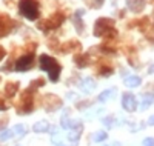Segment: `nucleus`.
I'll return each instance as SVG.
<instances>
[{
	"instance_id": "nucleus-1",
	"label": "nucleus",
	"mask_w": 154,
	"mask_h": 146,
	"mask_svg": "<svg viewBox=\"0 0 154 146\" xmlns=\"http://www.w3.org/2000/svg\"><path fill=\"white\" fill-rule=\"evenodd\" d=\"M38 60H40V69L48 72L49 80L51 82H57L59 77H60V71H62V66L59 65V62L56 59H53V57L46 56V54H42Z\"/></svg>"
},
{
	"instance_id": "nucleus-2",
	"label": "nucleus",
	"mask_w": 154,
	"mask_h": 146,
	"mask_svg": "<svg viewBox=\"0 0 154 146\" xmlns=\"http://www.w3.org/2000/svg\"><path fill=\"white\" fill-rule=\"evenodd\" d=\"M94 35L96 37H108V38L116 37L117 35V31L114 29V20L99 19L94 25Z\"/></svg>"
},
{
	"instance_id": "nucleus-3",
	"label": "nucleus",
	"mask_w": 154,
	"mask_h": 146,
	"mask_svg": "<svg viewBox=\"0 0 154 146\" xmlns=\"http://www.w3.org/2000/svg\"><path fill=\"white\" fill-rule=\"evenodd\" d=\"M19 11L23 17L28 20H37L38 19V3L37 0H20L19 2Z\"/></svg>"
},
{
	"instance_id": "nucleus-4",
	"label": "nucleus",
	"mask_w": 154,
	"mask_h": 146,
	"mask_svg": "<svg viewBox=\"0 0 154 146\" xmlns=\"http://www.w3.org/2000/svg\"><path fill=\"white\" fill-rule=\"evenodd\" d=\"M32 105H34V99H32V89L25 91L22 97H20V103L17 105L19 114H29L32 111Z\"/></svg>"
},
{
	"instance_id": "nucleus-5",
	"label": "nucleus",
	"mask_w": 154,
	"mask_h": 146,
	"mask_svg": "<svg viewBox=\"0 0 154 146\" xmlns=\"http://www.w3.org/2000/svg\"><path fill=\"white\" fill-rule=\"evenodd\" d=\"M63 22H65V16H63L62 12H54L49 19H46L45 22H42L40 25H38V28H42L45 31L46 29H54V28H57V26H60Z\"/></svg>"
},
{
	"instance_id": "nucleus-6",
	"label": "nucleus",
	"mask_w": 154,
	"mask_h": 146,
	"mask_svg": "<svg viewBox=\"0 0 154 146\" xmlns=\"http://www.w3.org/2000/svg\"><path fill=\"white\" fill-rule=\"evenodd\" d=\"M122 106L128 112H134L137 109V100L131 92H125V94L122 96Z\"/></svg>"
},
{
	"instance_id": "nucleus-7",
	"label": "nucleus",
	"mask_w": 154,
	"mask_h": 146,
	"mask_svg": "<svg viewBox=\"0 0 154 146\" xmlns=\"http://www.w3.org/2000/svg\"><path fill=\"white\" fill-rule=\"evenodd\" d=\"M32 65H34V54L22 56V57L16 62V71H28Z\"/></svg>"
},
{
	"instance_id": "nucleus-8",
	"label": "nucleus",
	"mask_w": 154,
	"mask_h": 146,
	"mask_svg": "<svg viewBox=\"0 0 154 146\" xmlns=\"http://www.w3.org/2000/svg\"><path fill=\"white\" fill-rule=\"evenodd\" d=\"M43 106L48 109V111H56V109H59L60 106H62V100L59 99V97H56V96H46L45 99H43Z\"/></svg>"
},
{
	"instance_id": "nucleus-9",
	"label": "nucleus",
	"mask_w": 154,
	"mask_h": 146,
	"mask_svg": "<svg viewBox=\"0 0 154 146\" xmlns=\"http://www.w3.org/2000/svg\"><path fill=\"white\" fill-rule=\"evenodd\" d=\"M60 123H62V128H65V129H72V128H77L80 125V122H75V120H71V118H69L68 109H65V112H63Z\"/></svg>"
},
{
	"instance_id": "nucleus-10",
	"label": "nucleus",
	"mask_w": 154,
	"mask_h": 146,
	"mask_svg": "<svg viewBox=\"0 0 154 146\" xmlns=\"http://www.w3.org/2000/svg\"><path fill=\"white\" fill-rule=\"evenodd\" d=\"M82 129H83V125L80 123L77 128H72L71 129V132H69V135H68V140L72 143V144H77L79 143V138H80V132H82Z\"/></svg>"
},
{
	"instance_id": "nucleus-11",
	"label": "nucleus",
	"mask_w": 154,
	"mask_h": 146,
	"mask_svg": "<svg viewBox=\"0 0 154 146\" xmlns=\"http://www.w3.org/2000/svg\"><path fill=\"white\" fill-rule=\"evenodd\" d=\"M94 89H96V82L93 80V78L86 77L82 82V91L85 92V94H89V92H93Z\"/></svg>"
},
{
	"instance_id": "nucleus-12",
	"label": "nucleus",
	"mask_w": 154,
	"mask_h": 146,
	"mask_svg": "<svg viewBox=\"0 0 154 146\" xmlns=\"http://www.w3.org/2000/svg\"><path fill=\"white\" fill-rule=\"evenodd\" d=\"M11 29V22L6 17H0V37L6 35Z\"/></svg>"
},
{
	"instance_id": "nucleus-13",
	"label": "nucleus",
	"mask_w": 154,
	"mask_h": 146,
	"mask_svg": "<svg viewBox=\"0 0 154 146\" xmlns=\"http://www.w3.org/2000/svg\"><path fill=\"white\" fill-rule=\"evenodd\" d=\"M116 94H117V89H116V88L106 89V91H103V92H102V94L99 96V102H108V100L112 99Z\"/></svg>"
},
{
	"instance_id": "nucleus-14",
	"label": "nucleus",
	"mask_w": 154,
	"mask_h": 146,
	"mask_svg": "<svg viewBox=\"0 0 154 146\" xmlns=\"http://www.w3.org/2000/svg\"><path fill=\"white\" fill-rule=\"evenodd\" d=\"M140 83H142V78L136 77V75H131V77H126V78H125V85H126L128 88H136V86H139Z\"/></svg>"
},
{
	"instance_id": "nucleus-15",
	"label": "nucleus",
	"mask_w": 154,
	"mask_h": 146,
	"mask_svg": "<svg viewBox=\"0 0 154 146\" xmlns=\"http://www.w3.org/2000/svg\"><path fill=\"white\" fill-rule=\"evenodd\" d=\"M74 62H75V65L79 66V68H85V66L88 65V62H89V56H88V54L75 56V57H74Z\"/></svg>"
},
{
	"instance_id": "nucleus-16",
	"label": "nucleus",
	"mask_w": 154,
	"mask_h": 146,
	"mask_svg": "<svg viewBox=\"0 0 154 146\" xmlns=\"http://www.w3.org/2000/svg\"><path fill=\"white\" fill-rule=\"evenodd\" d=\"M152 103H154V96H151V94H145L143 99H142V105H140V109L145 111L146 108H149Z\"/></svg>"
},
{
	"instance_id": "nucleus-17",
	"label": "nucleus",
	"mask_w": 154,
	"mask_h": 146,
	"mask_svg": "<svg viewBox=\"0 0 154 146\" xmlns=\"http://www.w3.org/2000/svg\"><path fill=\"white\" fill-rule=\"evenodd\" d=\"M32 129H34V132H45V131L49 129V123L45 122V120H40V122H37V123L34 125Z\"/></svg>"
},
{
	"instance_id": "nucleus-18",
	"label": "nucleus",
	"mask_w": 154,
	"mask_h": 146,
	"mask_svg": "<svg viewBox=\"0 0 154 146\" xmlns=\"http://www.w3.org/2000/svg\"><path fill=\"white\" fill-rule=\"evenodd\" d=\"M17 89H19V83H8L6 88H5V92H6L8 97H14Z\"/></svg>"
},
{
	"instance_id": "nucleus-19",
	"label": "nucleus",
	"mask_w": 154,
	"mask_h": 146,
	"mask_svg": "<svg viewBox=\"0 0 154 146\" xmlns=\"http://www.w3.org/2000/svg\"><path fill=\"white\" fill-rule=\"evenodd\" d=\"M99 72H100V75H103V77H108V75H111L112 74V66H106L105 63H102L100 66H99Z\"/></svg>"
},
{
	"instance_id": "nucleus-20",
	"label": "nucleus",
	"mask_w": 154,
	"mask_h": 146,
	"mask_svg": "<svg viewBox=\"0 0 154 146\" xmlns=\"http://www.w3.org/2000/svg\"><path fill=\"white\" fill-rule=\"evenodd\" d=\"M25 132H26V129H25L23 125H16L14 128H12V134L17 135V137H23Z\"/></svg>"
},
{
	"instance_id": "nucleus-21",
	"label": "nucleus",
	"mask_w": 154,
	"mask_h": 146,
	"mask_svg": "<svg viewBox=\"0 0 154 146\" xmlns=\"http://www.w3.org/2000/svg\"><path fill=\"white\" fill-rule=\"evenodd\" d=\"M12 135V129H5V131H2L0 132V141H6V140H9Z\"/></svg>"
},
{
	"instance_id": "nucleus-22",
	"label": "nucleus",
	"mask_w": 154,
	"mask_h": 146,
	"mask_svg": "<svg viewBox=\"0 0 154 146\" xmlns=\"http://www.w3.org/2000/svg\"><path fill=\"white\" fill-rule=\"evenodd\" d=\"M106 137H108V135H106L105 131H97L96 134L93 135V140H94V141H103V140H106Z\"/></svg>"
},
{
	"instance_id": "nucleus-23",
	"label": "nucleus",
	"mask_w": 154,
	"mask_h": 146,
	"mask_svg": "<svg viewBox=\"0 0 154 146\" xmlns=\"http://www.w3.org/2000/svg\"><path fill=\"white\" fill-rule=\"evenodd\" d=\"M112 122H114V117H106V118H103V125H105L106 128H111V126H112Z\"/></svg>"
},
{
	"instance_id": "nucleus-24",
	"label": "nucleus",
	"mask_w": 154,
	"mask_h": 146,
	"mask_svg": "<svg viewBox=\"0 0 154 146\" xmlns=\"http://www.w3.org/2000/svg\"><path fill=\"white\" fill-rule=\"evenodd\" d=\"M37 85H40V86H42V85H45V80H43V78H38V80L32 82V83H31V89H34V88H38Z\"/></svg>"
},
{
	"instance_id": "nucleus-25",
	"label": "nucleus",
	"mask_w": 154,
	"mask_h": 146,
	"mask_svg": "<svg viewBox=\"0 0 154 146\" xmlns=\"http://www.w3.org/2000/svg\"><path fill=\"white\" fill-rule=\"evenodd\" d=\"M143 146H154V138H151V137L145 138L143 140Z\"/></svg>"
},
{
	"instance_id": "nucleus-26",
	"label": "nucleus",
	"mask_w": 154,
	"mask_h": 146,
	"mask_svg": "<svg viewBox=\"0 0 154 146\" xmlns=\"http://www.w3.org/2000/svg\"><path fill=\"white\" fill-rule=\"evenodd\" d=\"M5 54H6V52H5V49H3L2 46H0V60H2V59L5 57Z\"/></svg>"
},
{
	"instance_id": "nucleus-27",
	"label": "nucleus",
	"mask_w": 154,
	"mask_h": 146,
	"mask_svg": "<svg viewBox=\"0 0 154 146\" xmlns=\"http://www.w3.org/2000/svg\"><path fill=\"white\" fill-rule=\"evenodd\" d=\"M148 123L154 126V115H151V117H149V120H148Z\"/></svg>"
},
{
	"instance_id": "nucleus-28",
	"label": "nucleus",
	"mask_w": 154,
	"mask_h": 146,
	"mask_svg": "<svg viewBox=\"0 0 154 146\" xmlns=\"http://www.w3.org/2000/svg\"><path fill=\"white\" fill-rule=\"evenodd\" d=\"M148 72H149V74H154V65H152V66H149V69H148Z\"/></svg>"
},
{
	"instance_id": "nucleus-29",
	"label": "nucleus",
	"mask_w": 154,
	"mask_h": 146,
	"mask_svg": "<svg viewBox=\"0 0 154 146\" xmlns=\"http://www.w3.org/2000/svg\"><path fill=\"white\" fill-rule=\"evenodd\" d=\"M5 122H6V120H0V128H3V126H5Z\"/></svg>"
},
{
	"instance_id": "nucleus-30",
	"label": "nucleus",
	"mask_w": 154,
	"mask_h": 146,
	"mask_svg": "<svg viewBox=\"0 0 154 146\" xmlns=\"http://www.w3.org/2000/svg\"><path fill=\"white\" fill-rule=\"evenodd\" d=\"M112 146H122V143L120 141H114V144Z\"/></svg>"
},
{
	"instance_id": "nucleus-31",
	"label": "nucleus",
	"mask_w": 154,
	"mask_h": 146,
	"mask_svg": "<svg viewBox=\"0 0 154 146\" xmlns=\"http://www.w3.org/2000/svg\"><path fill=\"white\" fill-rule=\"evenodd\" d=\"M56 146H65V144H62V143H57V144H56Z\"/></svg>"
}]
</instances>
